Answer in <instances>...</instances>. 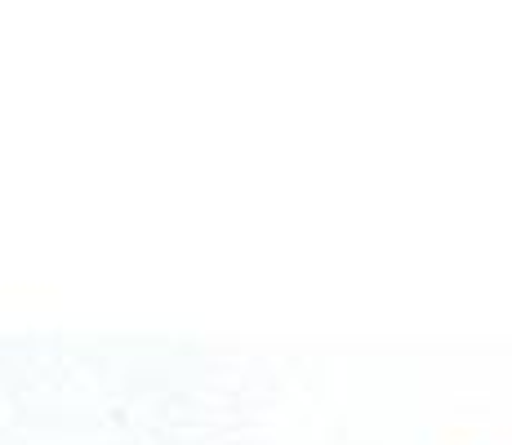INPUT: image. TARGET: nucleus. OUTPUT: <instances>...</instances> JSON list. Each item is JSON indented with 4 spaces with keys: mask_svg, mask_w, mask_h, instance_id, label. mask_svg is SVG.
Listing matches in <instances>:
<instances>
[]
</instances>
